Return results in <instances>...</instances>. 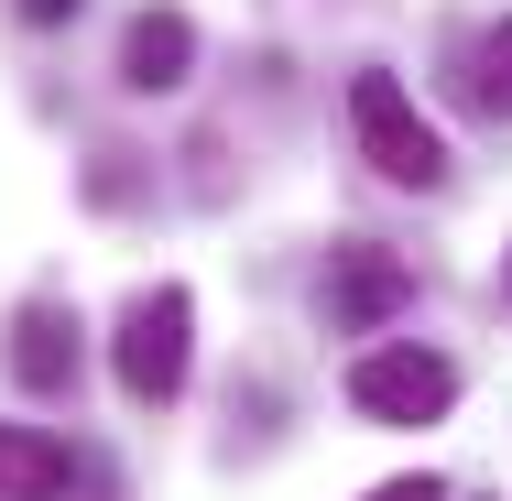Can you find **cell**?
Here are the masks:
<instances>
[{
  "label": "cell",
  "mask_w": 512,
  "mask_h": 501,
  "mask_svg": "<svg viewBox=\"0 0 512 501\" xmlns=\"http://www.w3.org/2000/svg\"><path fill=\"white\" fill-rule=\"evenodd\" d=\"M186 66H197V22H186V11H142V22L120 33V88H131V99H175Z\"/></svg>",
  "instance_id": "cell-5"
},
{
  "label": "cell",
  "mask_w": 512,
  "mask_h": 501,
  "mask_svg": "<svg viewBox=\"0 0 512 501\" xmlns=\"http://www.w3.org/2000/svg\"><path fill=\"white\" fill-rule=\"evenodd\" d=\"M371 501H447V480H425V469H414V480H382Z\"/></svg>",
  "instance_id": "cell-9"
},
{
  "label": "cell",
  "mask_w": 512,
  "mask_h": 501,
  "mask_svg": "<svg viewBox=\"0 0 512 501\" xmlns=\"http://www.w3.org/2000/svg\"><path fill=\"white\" fill-rule=\"evenodd\" d=\"M349 403L371 414V425H436L447 403H458V360H436V349H360V371H349Z\"/></svg>",
  "instance_id": "cell-3"
},
{
  "label": "cell",
  "mask_w": 512,
  "mask_h": 501,
  "mask_svg": "<svg viewBox=\"0 0 512 501\" xmlns=\"http://www.w3.org/2000/svg\"><path fill=\"white\" fill-rule=\"evenodd\" d=\"M11 382L22 393H66L77 382V316L66 305H22L11 316Z\"/></svg>",
  "instance_id": "cell-6"
},
{
  "label": "cell",
  "mask_w": 512,
  "mask_h": 501,
  "mask_svg": "<svg viewBox=\"0 0 512 501\" xmlns=\"http://www.w3.org/2000/svg\"><path fill=\"white\" fill-rule=\"evenodd\" d=\"M458 99H469V109H491V120L512 109V22L469 33V77H458Z\"/></svg>",
  "instance_id": "cell-8"
},
{
  "label": "cell",
  "mask_w": 512,
  "mask_h": 501,
  "mask_svg": "<svg viewBox=\"0 0 512 501\" xmlns=\"http://www.w3.org/2000/svg\"><path fill=\"white\" fill-rule=\"evenodd\" d=\"M22 22H77V0H22Z\"/></svg>",
  "instance_id": "cell-10"
},
{
  "label": "cell",
  "mask_w": 512,
  "mask_h": 501,
  "mask_svg": "<svg viewBox=\"0 0 512 501\" xmlns=\"http://www.w3.org/2000/svg\"><path fill=\"white\" fill-rule=\"evenodd\" d=\"M349 131H360V153H371V175L382 186H447V142H436V120L371 66V77H349Z\"/></svg>",
  "instance_id": "cell-2"
},
{
  "label": "cell",
  "mask_w": 512,
  "mask_h": 501,
  "mask_svg": "<svg viewBox=\"0 0 512 501\" xmlns=\"http://www.w3.org/2000/svg\"><path fill=\"white\" fill-rule=\"evenodd\" d=\"M77 458L44 436V425H0V501H66Z\"/></svg>",
  "instance_id": "cell-7"
},
{
  "label": "cell",
  "mask_w": 512,
  "mask_h": 501,
  "mask_svg": "<svg viewBox=\"0 0 512 501\" xmlns=\"http://www.w3.org/2000/svg\"><path fill=\"white\" fill-rule=\"evenodd\" d=\"M404 305H414V273L393 262V251L360 240V251L327 262V327H338V338H371V327H393Z\"/></svg>",
  "instance_id": "cell-4"
},
{
  "label": "cell",
  "mask_w": 512,
  "mask_h": 501,
  "mask_svg": "<svg viewBox=\"0 0 512 501\" xmlns=\"http://www.w3.org/2000/svg\"><path fill=\"white\" fill-rule=\"evenodd\" d=\"M109 360H120V393H131V403H175V393H186V360H197V295H186V284L131 295Z\"/></svg>",
  "instance_id": "cell-1"
}]
</instances>
